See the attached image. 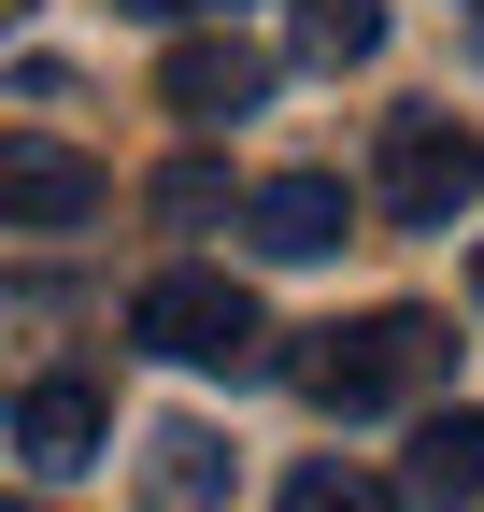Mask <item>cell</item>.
Listing matches in <instances>:
<instances>
[{
    "label": "cell",
    "instance_id": "1",
    "mask_svg": "<svg viewBox=\"0 0 484 512\" xmlns=\"http://www.w3.org/2000/svg\"><path fill=\"white\" fill-rule=\"evenodd\" d=\"M456 370V328L442 313H371V328H314L285 356V384L314 413H399V399H428V384Z\"/></svg>",
    "mask_w": 484,
    "mask_h": 512
},
{
    "label": "cell",
    "instance_id": "2",
    "mask_svg": "<svg viewBox=\"0 0 484 512\" xmlns=\"http://www.w3.org/2000/svg\"><path fill=\"white\" fill-rule=\"evenodd\" d=\"M129 342L143 356H171V370H257V299H242L228 271H200V256H186V271H157L143 299H129Z\"/></svg>",
    "mask_w": 484,
    "mask_h": 512
},
{
    "label": "cell",
    "instance_id": "3",
    "mask_svg": "<svg viewBox=\"0 0 484 512\" xmlns=\"http://www.w3.org/2000/svg\"><path fill=\"white\" fill-rule=\"evenodd\" d=\"M371 200L399 214V228H456L470 200H484V143L456 114H385V157H371Z\"/></svg>",
    "mask_w": 484,
    "mask_h": 512
},
{
    "label": "cell",
    "instance_id": "4",
    "mask_svg": "<svg viewBox=\"0 0 484 512\" xmlns=\"http://www.w3.org/2000/svg\"><path fill=\"white\" fill-rule=\"evenodd\" d=\"M157 100L186 114V128H242V114L271 100V43H242V15H214V29H186V43L157 57Z\"/></svg>",
    "mask_w": 484,
    "mask_h": 512
},
{
    "label": "cell",
    "instance_id": "5",
    "mask_svg": "<svg viewBox=\"0 0 484 512\" xmlns=\"http://www.w3.org/2000/svg\"><path fill=\"white\" fill-rule=\"evenodd\" d=\"M100 200H114V185H100L72 143H29V128L0 143V228H43V242H57V228H86Z\"/></svg>",
    "mask_w": 484,
    "mask_h": 512
},
{
    "label": "cell",
    "instance_id": "6",
    "mask_svg": "<svg viewBox=\"0 0 484 512\" xmlns=\"http://www.w3.org/2000/svg\"><path fill=\"white\" fill-rule=\"evenodd\" d=\"M342 228H356L342 171H271L257 200H242V242H257V256H285V271H299V256H328Z\"/></svg>",
    "mask_w": 484,
    "mask_h": 512
},
{
    "label": "cell",
    "instance_id": "7",
    "mask_svg": "<svg viewBox=\"0 0 484 512\" xmlns=\"http://www.w3.org/2000/svg\"><path fill=\"white\" fill-rule=\"evenodd\" d=\"M100 427H114V413H100V384H86V370H43L29 399H15V456H29L43 484H72V470L100 456Z\"/></svg>",
    "mask_w": 484,
    "mask_h": 512
},
{
    "label": "cell",
    "instance_id": "8",
    "mask_svg": "<svg viewBox=\"0 0 484 512\" xmlns=\"http://www.w3.org/2000/svg\"><path fill=\"white\" fill-rule=\"evenodd\" d=\"M385 498H484V413H428Z\"/></svg>",
    "mask_w": 484,
    "mask_h": 512
},
{
    "label": "cell",
    "instance_id": "9",
    "mask_svg": "<svg viewBox=\"0 0 484 512\" xmlns=\"http://www.w3.org/2000/svg\"><path fill=\"white\" fill-rule=\"evenodd\" d=\"M299 57H314V72L385 57V0H299Z\"/></svg>",
    "mask_w": 484,
    "mask_h": 512
},
{
    "label": "cell",
    "instance_id": "10",
    "mask_svg": "<svg viewBox=\"0 0 484 512\" xmlns=\"http://www.w3.org/2000/svg\"><path fill=\"white\" fill-rule=\"evenodd\" d=\"M143 484H157V498H228V441H214V427H157Z\"/></svg>",
    "mask_w": 484,
    "mask_h": 512
},
{
    "label": "cell",
    "instance_id": "11",
    "mask_svg": "<svg viewBox=\"0 0 484 512\" xmlns=\"http://www.w3.org/2000/svg\"><path fill=\"white\" fill-rule=\"evenodd\" d=\"M214 214H228V171L214 157H171L157 171V228H214Z\"/></svg>",
    "mask_w": 484,
    "mask_h": 512
},
{
    "label": "cell",
    "instance_id": "12",
    "mask_svg": "<svg viewBox=\"0 0 484 512\" xmlns=\"http://www.w3.org/2000/svg\"><path fill=\"white\" fill-rule=\"evenodd\" d=\"M328 498H371V484H356L342 456H314V470H285V512H328Z\"/></svg>",
    "mask_w": 484,
    "mask_h": 512
},
{
    "label": "cell",
    "instance_id": "13",
    "mask_svg": "<svg viewBox=\"0 0 484 512\" xmlns=\"http://www.w3.org/2000/svg\"><path fill=\"white\" fill-rule=\"evenodd\" d=\"M114 15H143V29H214V15H242V0H114Z\"/></svg>",
    "mask_w": 484,
    "mask_h": 512
},
{
    "label": "cell",
    "instance_id": "14",
    "mask_svg": "<svg viewBox=\"0 0 484 512\" xmlns=\"http://www.w3.org/2000/svg\"><path fill=\"white\" fill-rule=\"evenodd\" d=\"M456 15H470V43H484V0H456Z\"/></svg>",
    "mask_w": 484,
    "mask_h": 512
},
{
    "label": "cell",
    "instance_id": "15",
    "mask_svg": "<svg viewBox=\"0 0 484 512\" xmlns=\"http://www.w3.org/2000/svg\"><path fill=\"white\" fill-rule=\"evenodd\" d=\"M470 299H484V256H470Z\"/></svg>",
    "mask_w": 484,
    "mask_h": 512
}]
</instances>
